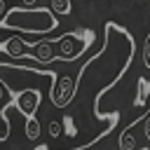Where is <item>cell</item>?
I'll return each mask as SVG.
<instances>
[{
  "instance_id": "obj_9",
  "label": "cell",
  "mask_w": 150,
  "mask_h": 150,
  "mask_svg": "<svg viewBox=\"0 0 150 150\" xmlns=\"http://www.w3.org/2000/svg\"><path fill=\"white\" fill-rule=\"evenodd\" d=\"M49 5H52V12H56L59 16H66V14L73 12L70 0H49Z\"/></svg>"
},
{
  "instance_id": "obj_3",
  "label": "cell",
  "mask_w": 150,
  "mask_h": 150,
  "mask_svg": "<svg viewBox=\"0 0 150 150\" xmlns=\"http://www.w3.org/2000/svg\"><path fill=\"white\" fill-rule=\"evenodd\" d=\"M12 103H14L26 117H33V112H35L38 105L42 103V91H40V89H26V91L16 94Z\"/></svg>"
},
{
  "instance_id": "obj_6",
  "label": "cell",
  "mask_w": 150,
  "mask_h": 150,
  "mask_svg": "<svg viewBox=\"0 0 150 150\" xmlns=\"http://www.w3.org/2000/svg\"><path fill=\"white\" fill-rule=\"evenodd\" d=\"M2 52L12 59H26V47H23V40L21 38H9L5 45H2Z\"/></svg>"
},
{
  "instance_id": "obj_17",
  "label": "cell",
  "mask_w": 150,
  "mask_h": 150,
  "mask_svg": "<svg viewBox=\"0 0 150 150\" xmlns=\"http://www.w3.org/2000/svg\"><path fill=\"white\" fill-rule=\"evenodd\" d=\"M35 150H49V148H47V145H45V143H40V145H38V148H35Z\"/></svg>"
},
{
  "instance_id": "obj_16",
  "label": "cell",
  "mask_w": 150,
  "mask_h": 150,
  "mask_svg": "<svg viewBox=\"0 0 150 150\" xmlns=\"http://www.w3.org/2000/svg\"><path fill=\"white\" fill-rule=\"evenodd\" d=\"M21 2H23V5H28V7H33V5L38 2V0H21Z\"/></svg>"
},
{
  "instance_id": "obj_1",
  "label": "cell",
  "mask_w": 150,
  "mask_h": 150,
  "mask_svg": "<svg viewBox=\"0 0 150 150\" xmlns=\"http://www.w3.org/2000/svg\"><path fill=\"white\" fill-rule=\"evenodd\" d=\"M56 26H59V19L47 7H14V9H7V14L0 19V28L19 30V33L49 35L52 30H56Z\"/></svg>"
},
{
  "instance_id": "obj_14",
  "label": "cell",
  "mask_w": 150,
  "mask_h": 150,
  "mask_svg": "<svg viewBox=\"0 0 150 150\" xmlns=\"http://www.w3.org/2000/svg\"><path fill=\"white\" fill-rule=\"evenodd\" d=\"M9 94H12V91H9V89H7V84L0 80V101H7V98H9Z\"/></svg>"
},
{
  "instance_id": "obj_15",
  "label": "cell",
  "mask_w": 150,
  "mask_h": 150,
  "mask_svg": "<svg viewBox=\"0 0 150 150\" xmlns=\"http://www.w3.org/2000/svg\"><path fill=\"white\" fill-rule=\"evenodd\" d=\"M7 14V0H0V19Z\"/></svg>"
},
{
  "instance_id": "obj_13",
  "label": "cell",
  "mask_w": 150,
  "mask_h": 150,
  "mask_svg": "<svg viewBox=\"0 0 150 150\" xmlns=\"http://www.w3.org/2000/svg\"><path fill=\"white\" fill-rule=\"evenodd\" d=\"M143 63L145 68H150V35L145 38V45H143Z\"/></svg>"
},
{
  "instance_id": "obj_10",
  "label": "cell",
  "mask_w": 150,
  "mask_h": 150,
  "mask_svg": "<svg viewBox=\"0 0 150 150\" xmlns=\"http://www.w3.org/2000/svg\"><path fill=\"white\" fill-rule=\"evenodd\" d=\"M61 122H63V134L70 136V138H75V136H77V127H75V122H73V117H70V115H63Z\"/></svg>"
},
{
  "instance_id": "obj_5",
  "label": "cell",
  "mask_w": 150,
  "mask_h": 150,
  "mask_svg": "<svg viewBox=\"0 0 150 150\" xmlns=\"http://www.w3.org/2000/svg\"><path fill=\"white\" fill-rule=\"evenodd\" d=\"M75 42H77V35L75 33L61 35V40L56 42V49H59V59L61 61H73V59H77L82 54L80 49H75Z\"/></svg>"
},
{
  "instance_id": "obj_12",
  "label": "cell",
  "mask_w": 150,
  "mask_h": 150,
  "mask_svg": "<svg viewBox=\"0 0 150 150\" xmlns=\"http://www.w3.org/2000/svg\"><path fill=\"white\" fill-rule=\"evenodd\" d=\"M49 136L52 138H61L63 136V122L61 120H52L49 122Z\"/></svg>"
},
{
  "instance_id": "obj_8",
  "label": "cell",
  "mask_w": 150,
  "mask_h": 150,
  "mask_svg": "<svg viewBox=\"0 0 150 150\" xmlns=\"http://www.w3.org/2000/svg\"><path fill=\"white\" fill-rule=\"evenodd\" d=\"M120 150H141L138 143H136V138H134V134L129 129H124L120 134Z\"/></svg>"
},
{
  "instance_id": "obj_2",
  "label": "cell",
  "mask_w": 150,
  "mask_h": 150,
  "mask_svg": "<svg viewBox=\"0 0 150 150\" xmlns=\"http://www.w3.org/2000/svg\"><path fill=\"white\" fill-rule=\"evenodd\" d=\"M73 101H75V80L70 75H66V73H61L59 80L52 87V103L56 108H66Z\"/></svg>"
},
{
  "instance_id": "obj_7",
  "label": "cell",
  "mask_w": 150,
  "mask_h": 150,
  "mask_svg": "<svg viewBox=\"0 0 150 150\" xmlns=\"http://www.w3.org/2000/svg\"><path fill=\"white\" fill-rule=\"evenodd\" d=\"M23 131H26V138H28V141H38V138H40V134H42L38 117H28V120H26V127H23Z\"/></svg>"
},
{
  "instance_id": "obj_11",
  "label": "cell",
  "mask_w": 150,
  "mask_h": 150,
  "mask_svg": "<svg viewBox=\"0 0 150 150\" xmlns=\"http://www.w3.org/2000/svg\"><path fill=\"white\" fill-rule=\"evenodd\" d=\"M148 94H150V82H148V80H138V96H136V101H134V103H136V105H141V103L145 101V96H148Z\"/></svg>"
},
{
  "instance_id": "obj_4",
  "label": "cell",
  "mask_w": 150,
  "mask_h": 150,
  "mask_svg": "<svg viewBox=\"0 0 150 150\" xmlns=\"http://www.w3.org/2000/svg\"><path fill=\"white\" fill-rule=\"evenodd\" d=\"M23 47L35 49V52H33V61H38V63H49V61L59 59V56H56V52H54V45H52L49 40H42V42L23 40Z\"/></svg>"
}]
</instances>
